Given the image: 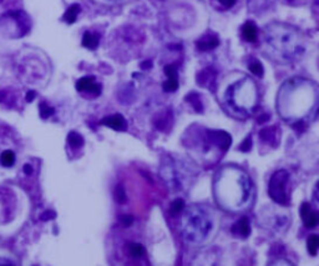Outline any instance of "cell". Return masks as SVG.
<instances>
[{
  "label": "cell",
  "instance_id": "obj_1",
  "mask_svg": "<svg viewBox=\"0 0 319 266\" xmlns=\"http://www.w3.org/2000/svg\"><path fill=\"white\" fill-rule=\"evenodd\" d=\"M318 88L306 79L294 78L285 81L278 92V112L287 121L294 125H303V120L312 114H317Z\"/></svg>",
  "mask_w": 319,
  "mask_h": 266
},
{
  "label": "cell",
  "instance_id": "obj_2",
  "mask_svg": "<svg viewBox=\"0 0 319 266\" xmlns=\"http://www.w3.org/2000/svg\"><path fill=\"white\" fill-rule=\"evenodd\" d=\"M216 203L227 212H239L251 204L253 185L246 171L237 166H225L213 181Z\"/></svg>",
  "mask_w": 319,
  "mask_h": 266
},
{
  "label": "cell",
  "instance_id": "obj_3",
  "mask_svg": "<svg viewBox=\"0 0 319 266\" xmlns=\"http://www.w3.org/2000/svg\"><path fill=\"white\" fill-rule=\"evenodd\" d=\"M266 53L273 60L289 64L301 59L306 40L298 29L283 23H271L265 28Z\"/></svg>",
  "mask_w": 319,
  "mask_h": 266
},
{
  "label": "cell",
  "instance_id": "obj_4",
  "mask_svg": "<svg viewBox=\"0 0 319 266\" xmlns=\"http://www.w3.org/2000/svg\"><path fill=\"white\" fill-rule=\"evenodd\" d=\"M258 102L257 86L252 79L243 76L227 88L225 105L234 117H247Z\"/></svg>",
  "mask_w": 319,
  "mask_h": 266
},
{
  "label": "cell",
  "instance_id": "obj_5",
  "mask_svg": "<svg viewBox=\"0 0 319 266\" xmlns=\"http://www.w3.org/2000/svg\"><path fill=\"white\" fill-rule=\"evenodd\" d=\"M213 227V214L206 205H191L182 217L181 231L188 244H202Z\"/></svg>",
  "mask_w": 319,
  "mask_h": 266
},
{
  "label": "cell",
  "instance_id": "obj_6",
  "mask_svg": "<svg viewBox=\"0 0 319 266\" xmlns=\"http://www.w3.org/2000/svg\"><path fill=\"white\" fill-rule=\"evenodd\" d=\"M196 169L183 159L169 157L161 165L160 174L169 189L174 191H181L191 185L192 179L196 176Z\"/></svg>",
  "mask_w": 319,
  "mask_h": 266
},
{
  "label": "cell",
  "instance_id": "obj_7",
  "mask_svg": "<svg viewBox=\"0 0 319 266\" xmlns=\"http://www.w3.org/2000/svg\"><path fill=\"white\" fill-rule=\"evenodd\" d=\"M289 180V174L285 170L274 172L268 184V194L274 203L279 205H288L289 199L287 193V184Z\"/></svg>",
  "mask_w": 319,
  "mask_h": 266
},
{
  "label": "cell",
  "instance_id": "obj_8",
  "mask_svg": "<svg viewBox=\"0 0 319 266\" xmlns=\"http://www.w3.org/2000/svg\"><path fill=\"white\" fill-rule=\"evenodd\" d=\"M76 89H78V92L90 93V94L95 95V97L100 95V93H101V85L95 81L93 76L81 78L80 80H78V83H76Z\"/></svg>",
  "mask_w": 319,
  "mask_h": 266
},
{
  "label": "cell",
  "instance_id": "obj_9",
  "mask_svg": "<svg viewBox=\"0 0 319 266\" xmlns=\"http://www.w3.org/2000/svg\"><path fill=\"white\" fill-rule=\"evenodd\" d=\"M165 74L167 76V80L164 83L165 92H176L179 88V75H177V66L175 64L165 66Z\"/></svg>",
  "mask_w": 319,
  "mask_h": 266
},
{
  "label": "cell",
  "instance_id": "obj_10",
  "mask_svg": "<svg viewBox=\"0 0 319 266\" xmlns=\"http://www.w3.org/2000/svg\"><path fill=\"white\" fill-rule=\"evenodd\" d=\"M301 215L302 220H303L304 225L309 229H313L318 224V214L312 209V206L309 203H303L301 206Z\"/></svg>",
  "mask_w": 319,
  "mask_h": 266
},
{
  "label": "cell",
  "instance_id": "obj_11",
  "mask_svg": "<svg viewBox=\"0 0 319 266\" xmlns=\"http://www.w3.org/2000/svg\"><path fill=\"white\" fill-rule=\"evenodd\" d=\"M101 124L117 131H124L127 128L126 120H125V117L121 114H115L111 115V116L104 117L101 120Z\"/></svg>",
  "mask_w": 319,
  "mask_h": 266
},
{
  "label": "cell",
  "instance_id": "obj_12",
  "mask_svg": "<svg viewBox=\"0 0 319 266\" xmlns=\"http://www.w3.org/2000/svg\"><path fill=\"white\" fill-rule=\"evenodd\" d=\"M196 45L201 52H208L220 45V39L215 34H206L196 42Z\"/></svg>",
  "mask_w": 319,
  "mask_h": 266
},
{
  "label": "cell",
  "instance_id": "obj_13",
  "mask_svg": "<svg viewBox=\"0 0 319 266\" xmlns=\"http://www.w3.org/2000/svg\"><path fill=\"white\" fill-rule=\"evenodd\" d=\"M216 78H217V73L215 69L207 68L198 74L197 83L205 88H213L216 84Z\"/></svg>",
  "mask_w": 319,
  "mask_h": 266
},
{
  "label": "cell",
  "instance_id": "obj_14",
  "mask_svg": "<svg viewBox=\"0 0 319 266\" xmlns=\"http://www.w3.org/2000/svg\"><path fill=\"white\" fill-rule=\"evenodd\" d=\"M232 232L237 236H242V238H247L251 234V226H249L248 217L243 216L233 225L232 227Z\"/></svg>",
  "mask_w": 319,
  "mask_h": 266
},
{
  "label": "cell",
  "instance_id": "obj_15",
  "mask_svg": "<svg viewBox=\"0 0 319 266\" xmlns=\"http://www.w3.org/2000/svg\"><path fill=\"white\" fill-rule=\"evenodd\" d=\"M242 37H243V39L246 40V42L249 43H254L257 40L258 30L257 26H256V24H254L253 21H247V23H244V25L242 26Z\"/></svg>",
  "mask_w": 319,
  "mask_h": 266
},
{
  "label": "cell",
  "instance_id": "obj_16",
  "mask_svg": "<svg viewBox=\"0 0 319 266\" xmlns=\"http://www.w3.org/2000/svg\"><path fill=\"white\" fill-rule=\"evenodd\" d=\"M260 136L267 144L277 145L278 140H279V138H278L279 136V131H278V129L275 126H271V128H265L263 130H261Z\"/></svg>",
  "mask_w": 319,
  "mask_h": 266
},
{
  "label": "cell",
  "instance_id": "obj_17",
  "mask_svg": "<svg viewBox=\"0 0 319 266\" xmlns=\"http://www.w3.org/2000/svg\"><path fill=\"white\" fill-rule=\"evenodd\" d=\"M100 38L97 34H93L91 32H85L83 37V47L88 48V49L95 50L97 47H99Z\"/></svg>",
  "mask_w": 319,
  "mask_h": 266
},
{
  "label": "cell",
  "instance_id": "obj_18",
  "mask_svg": "<svg viewBox=\"0 0 319 266\" xmlns=\"http://www.w3.org/2000/svg\"><path fill=\"white\" fill-rule=\"evenodd\" d=\"M80 10L81 8L79 4H73V5H70L68 8V10L65 11V14H64V20H65L68 24L75 23Z\"/></svg>",
  "mask_w": 319,
  "mask_h": 266
},
{
  "label": "cell",
  "instance_id": "obj_19",
  "mask_svg": "<svg viewBox=\"0 0 319 266\" xmlns=\"http://www.w3.org/2000/svg\"><path fill=\"white\" fill-rule=\"evenodd\" d=\"M0 162L3 166L10 167L13 166L14 162H15V155L11 150H5V152L1 153V157H0Z\"/></svg>",
  "mask_w": 319,
  "mask_h": 266
},
{
  "label": "cell",
  "instance_id": "obj_20",
  "mask_svg": "<svg viewBox=\"0 0 319 266\" xmlns=\"http://www.w3.org/2000/svg\"><path fill=\"white\" fill-rule=\"evenodd\" d=\"M186 102H188L189 104L192 105L197 112H201L203 110L202 103H201V99H200V95L196 94V93H191V94L187 95Z\"/></svg>",
  "mask_w": 319,
  "mask_h": 266
},
{
  "label": "cell",
  "instance_id": "obj_21",
  "mask_svg": "<svg viewBox=\"0 0 319 266\" xmlns=\"http://www.w3.org/2000/svg\"><path fill=\"white\" fill-rule=\"evenodd\" d=\"M68 143L69 145L73 146V148H81V146L84 145V138L80 134L75 133V131H71L68 135Z\"/></svg>",
  "mask_w": 319,
  "mask_h": 266
},
{
  "label": "cell",
  "instance_id": "obj_22",
  "mask_svg": "<svg viewBox=\"0 0 319 266\" xmlns=\"http://www.w3.org/2000/svg\"><path fill=\"white\" fill-rule=\"evenodd\" d=\"M318 246H319L318 236H317V235H311V236L308 238V240H307V248H308L309 254H311L312 256L317 255V251H318Z\"/></svg>",
  "mask_w": 319,
  "mask_h": 266
},
{
  "label": "cell",
  "instance_id": "obj_23",
  "mask_svg": "<svg viewBox=\"0 0 319 266\" xmlns=\"http://www.w3.org/2000/svg\"><path fill=\"white\" fill-rule=\"evenodd\" d=\"M129 253H130V255L133 258H141L145 254V249H143V246L141 244L134 243L130 244V246H129Z\"/></svg>",
  "mask_w": 319,
  "mask_h": 266
},
{
  "label": "cell",
  "instance_id": "obj_24",
  "mask_svg": "<svg viewBox=\"0 0 319 266\" xmlns=\"http://www.w3.org/2000/svg\"><path fill=\"white\" fill-rule=\"evenodd\" d=\"M114 196H115V200H116L119 204L126 203V200H127L126 193H125L124 188H122L121 185H117V188L115 189Z\"/></svg>",
  "mask_w": 319,
  "mask_h": 266
},
{
  "label": "cell",
  "instance_id": "obj_25",
  "mask_svg": "<svg viewBox=\"0 0 319 266\" xmlns=\"http://www.w3.org/2000/svg\"><path fill=\"white\" fill-rule=\"evenodd\" d=\"M248 68H249V70H251V73H253L254 75H257V76L263 75V66L260 61H257V60L252 61V63L249 64Z\"/></svg>",
  "mask_w": 319,
  "mask_h": 266
},
{
  "label": "cell",
  "instance_id": "obj_26",
  "mask_svg": "<svg viewBox=\"0 0 319 266\" xmlns=\"http://www.w3.org/2000/svg\"><path fill=\"white\" fill-rule=\"evenodd\" d=\"M39 110H40V115H42L43 119H47V117L51 116V115L54 114V109H52V107H50L46 103H42V104H40Z\"/></svg>",
  "mask_w": 319,
  "mask_h": 266
},
{
  "label": "cell",
  "instance_id": "obj_27",
  "mask_svg": "<svg viewBox=\"0 0 319 266\" xmlns=\"http://www.w3.org/2000/svg\"><path fill=\"white\" fill-rule=\"evenodd\" d=\"M183 200H182V199H176V200L171 204V212L174 213V214H180V212L183 210Z\"/></svg>",
  "mask_w": 319,
  "mask_h": 266
},
{
  "label": "cell",
  "instance_id": "obj_28",
  "mask_svg": "<svg viewBox=\"0 0 319 266\" xmlns=\"http://www.w3.org/2000/svg\"><path fill=\"white\" fill-rule=\"evenodd\" d=\"M249 149H251V136H247L246 140L243 141V144L239 146V150H241V152H248Z\"/></svg>",
  "mask_w": 319,
  "mask_h": 266
},
{
  "label": "cell",
  "instance_id": "obj_29",
  "mask_svg": "<svg viewBox=\"0 0 319 266\" xmlns=\"http://www.w3.org/2000/svg\"><path fill=\"white\" fill-rule=\"evenodd\" d=\"M223 6H226V8H232V6L236 4L237 0H218Z\"/></svg>",
  "mask_w": 319,
  "mask_h": 266
},
{
  "label": "cell",
  "instance_id": "obj_30",
  "mask_svg": "<svg viewBox=\"0 0 319 266\" xmlns=\"http://www.w3.org/2000/svg\"><path fill=\"white\" fill-rule=\"evenodd\" d=\"M122 222H124L125 226H130L133 224V217L125 215V216H122Z\"/></svg>",
  "mask_w": 319,
  "mask_h": 266
},
{
  "label": "cell",
  "instance_id": "obj_31",
  "mask_svg": "<svg viewBox=\"0 0 319 266\" xmlns=\"http://www.w3.org/2000/svg\"><path fill=\"white\" fill-rule=\"evenodd\" d=\"M55 216V214L54 213H51V212H47V213H45L44 215H43V217L42 219L43 220H49V219H52V217Z\"/></svg>",
  "mask_w": 319,
  "mask_h": 266
},
{
  "label": "cell",
  "instance_id": "obj_32",
  "mask_svg": "<svg viewBox=\"0 0 319 266\" xmlns=\"http://www.w3.org/2000/svg\"><path fill=\"white\" fill-rule=\"evenodd\" d=\"M34 98H35V92H29L28 97H26V100H28V102H33Z\"/></svg>",
  "mask_w": 319,
  "mask_h": 266
},
{
  "label": "cell",
  "instance_id": "obj_33",
  "mask_svg": "<svg viewBox=\"0 0 319 266\" xmlns=\"http://www.w3.org/2000/svg\"><path fill=\"white\" fill-rule=\"evenodd\" d=\"M151 65H152V63H151L150 60H147V61H145V63H142L141 64V66H142L143 69H147V68H151Z\"/></svg>",
  "mask_w": 319,
  "mask_h": 266
},
{
  "label": "cell",
  "instance_id": "obj_34",
  "mask_svg": "<svg viewBox=\"0 0 319 266\" xmlns=\"http://www.w3.org/2000/svg\"><path fill=\"white\" fill-rule=\"evenodd\" d=\"M24 171H25L26 174H31L33 169L30 167V165H25V166H24Z\"/></svg>",
  "mask_w": 319,
  "mask_h": 266
},
{
  "label": "cell",
  "instance_id": "obj_35",
  "mask_svg": "<svg viewBox=\"0 0 319 266\" xmlns=\"http://www.w3.org/2000/svg\"><path fill=\"white\" fill-rule=\"evenodd\" d=\"M0 264H13V263L9 260H0Z\"/></svg>",
  "mask_w": 319,
  "mask_h": 266
},
{
  "label": "cell",
  "instance_id": "obj_36",
  "mask_svg": "<svg viewBox=\"0 0 319 266\" xmlns=\"http://www.w3.org/2000/svg\"><path fill=\"white\" fill-rule=\"evenodd\" d=\"M0 1H1V0H0Z\"/></svg>",
  "mask_w": 319,
  "mask_h": 266
}]
</instances>
